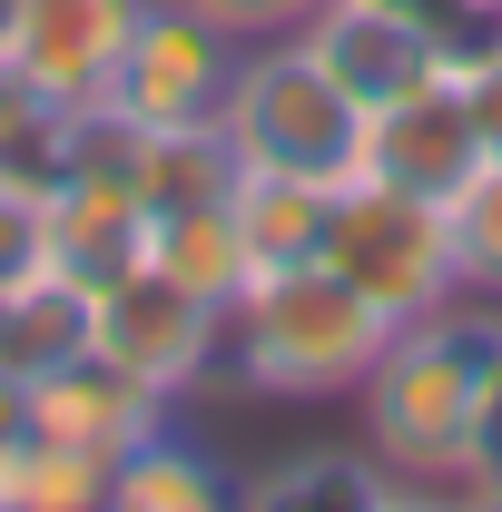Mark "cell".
Returning a JSON list of instances; mask_svg holds the SVG:
<instances>
[{"label": "cell", "mask_w": 502, "mask_h": 512, "mask_svg": "<svg viewBox=\"0 0 502 512\" xmlns=\"http://www.w3.org/2000/svg\"><path fill=\"white\" fill-rule=\"evenodd\" d=\"M188 10H207L227 40H286L315 20V0H188Z\"/></svg>", "instance_id": "20"}, {"label": "cell", "mask_w": 502, "mask_h": 512, "mask_svg": "<svg viewBox=\"0 0 502 512\" xmlns=\"http://www.w3.org/2000/svg\"><path fill=\"white\" fill-rule=\"evenodd\" d=\"M227 217H237V247H247V266H256V276H276V266H306V256H325L335 188H315V178H276V168H237Z\"/></svg>", "instance_id": "13"}, {"label": "cell", "mask_w": 502, "mask_h": 512, "mask_svg": "<svg viewBox=\"0 0 502 512\" xmlns=\"http://www.w3.org/2000/svg\"><path fill=\"white\" fill-rule=\"evenodd\" d=\"M443 227H453V276H463V296H493L502 306V158L483 148L473 158V178L443 197Z\"/></svg>", "instance_id": "18"}, {"label": "cell", "mask_w": 502, "mask_h": 512, "mask_svg": "<svg viewBox=\"0 0 502 512\" xmlns=\"http://www.w3.org/2000/svg\"><path fill=\"white\" fill-rule=\"evenodd\" d=\"M217 503H237V473L207 453V434H178V414L109 463V512H217Z\"/></svg>", "instance_id": "12"}, {"label": "cell", "mask_w": 502, "mask_h": 512, "mask_svg": "<svg viewBox=\"0 0 502 512\" xmlns=\"http://www.w3.org/2000/svg\"><path fill=\"white\" fill-rule=\"evenodd\" d=\"M453 79H463V109H473V128H483V148L502 158V40L453 50Z\"/></svg>", "instance_id": "21"}, {"label": "cell", "mask_w": 502, "mask_h": 512, "mask_svg": "<svg viewBox=\"0 0 502 512\" xmlns=\"http://www.w3.org/2000/svg\"><path fill=\"white\" fill-rule=\"evenodd\" d=\"M168 414H178L168 394H148L138 375H119V365H109V355H89V345L30 375V434H40V444L89 453V463H119V453L148 444Z\"/></svg>", "instance_id": "9"}, {"label": "cell", "mask_w": 502, "mask_h": 512, "mask_svg": "<svg viewBox=\"0 0 502 512\" xmlns=\"http://www.w3.org/2000/svg\"><path fill=\"white\" fill-rule=\"evenodd\" d=\"M50 276V178L0 168V296Z\"/></svg>", "instance_id": "19"}, {"label": "cell", "mask_w": 502, "mask_h": 512, "mask_svg": "<svg viewBox=\"0 0 502 512\" xmlns=\"http://www.w3.org/2000/svg\"><path fill=\"white\" fill-rule=\"evenodd\" d=\"M89 345V296L60 286V276H40V286H20V296H0V375H40V365H60Z\"/></svg>", "instance_id": "16"}, {"label": "cell", "mask_w": 502, "mask_h": 512, "mask_svg": "<svg viewBox=\"0 0 502 512\" xmlns=\"http://www.w3.org/2000/svg\"><path fill=\"white\" fill-rule=\"evenodd\" d=\"M148 0H20V30H10V69L50 99V109H99L109 79H119V50L138 30Z\"/></svg>", "instance_id": "7"}, {"label": "cell", "mask_w": 502, "mask_h": 512, "mask_svg": "<svg viewBox=\"0 0 502 512\" xmlns=\"http://www.w3.org/2000/svg\"><path fill=\"white\" fill-rule=\"evenodd\" d=\"M502 384V306L443 296L434 316L394 325L375 375L355 384V434L384 473L424 493H483V404Z\"/></svg>", "instance_id": "1"}, {"label": "cell", "mask_w": 502, "mask_h": 512, "mask_svg": "<svg viewBox=\"0 0 502 512\" xmlns=\"http://www.w3.org/2000/svg\"><path fill=\"white\" fill-rule=\"evenodd\" d=\"M10 30H20V0H0V60H10Z\"/></svg>", "instance_id": "23"}, {"label": "cell", "mask_w": 502, "mask_h": 512, "mask_svg": "<svg viewBox=\"0 0 502 512\" xmlns=\"http://www.w3.org/2000/svg\"><path fill=\"white\" fill-rule=\"evenodd\" d=\"M315 60L335 69L365 109L384 99H404V89H424L453 50H443V30L414 10V0H315V20L296 30Z\"/></svg>", "instance_id": "8"}, {"label": "cell", "mask_w": 502, "mask_h": 512, "mask_svg": "<svg viewBox=\"0 0 502 512\" xmlns=\"http://www.w3.org/2000/svg\"><path fill=\"white\" fill-rule=\"evenodd\" d=\"M473 158H483V128L463 109L453 60H443L424 89L365 109V178H394V188H414V197H453L473 178Z\"/></svg>", "instance_id": "10"}, {"label": "cell", "mask_w": 502, "mask_h": 512, "mask_svg": "<svg viewBox=\"0 0 502 512\" xmlns=\"http://www.w3.org/2000/svg\"><path fill=\"white\" fill-rule=\"evenodd\" d=\"M394 325L325 266H276L227 306V394L256 404H355V384L375 375Z\"/></svg>", "instance_id": "2"}, {"label": "cell", "mask_w": 502, "mask_h": 512, "mask_svg": "<svg viewBox=\"0 0 502 512\" xmlns=\"http://www.w3.org/2000/svg\"><path fill=\"white\" fill-rule=\"evenodd\" d=\"M325 266H335V276H345L384 325H414V316H434L443 296H463L443 197H414V188H394V178H365V168L335 188Z\"/></svg>", "instance_id": "4"}, {"label": "cell", "mask_w": 502, "mask_h": 512, "mask_svg": "<svg viewBox=\"0 0 502 512\" xmlns=\"http://www.w3.org/2000/svg\"><path fill=\"white\" fill-rule=\"evenodd\" d=\"M148 266H158V276H178V286H188V296H207V306H237V296L256 286V266H247V247H237L227 197H207V207H158Z\"/></svg>", "instance_id": "15"}, {"label": "cell", "mask_w": 502, "mask_h": 512, "mask_svg": "<svg viewBox=\"0 0 502 512\" xmlns=\"http://www.w3.org/2000/svg\"><path fill=\"white\" fill-rule=\"evenodd\" d=\"M237 503H286V512H306V503H345V512H384V503H414L394 473H384L375 453H365V434H345V444H306V453H286V463H266V473H237Z\"/></svg>", "instance_id": "14"}, {"label": "cell", "mask_w": 502, "mask_h": 512, "mask_svg": "<svg viewBox=\"0 0 502 512\" xmlns=\"http://www.w3.org/2000/svg\"><path fill=\"white\" fill-rule=\"evenodd\" d=\"M89 355H109L119 375H138L148 394H168V404L227 394V306H207L178 276L138 266V276H119V286L89 296Z\"/></svg>", "instance_id": "5"}, {"label": "cell", "mask_w": 502, "mask_h": 512, "mask_svg": "<svg viewBox=\"0 0 502 512\" xmlns=\"http://www.w3.org/2000/svg\"><path fill=\"white\" fill-rule=\"evenodd\" d=\"M237 50H247V40H227L207 10H188V0H148L99 109H119L128 128H207L217 109H227Z\"/></svg>", "instance_id": "6"}, {"label": "cell", "mask_w": 502, "mask_h": 512, "mask_svg": "<svg viewBox=\"0 0 502 512\" xmlns=\"http://www.w3.org/2000/svg\"><path fill=\"white\" fill-rule=\"evenodd\" d=\"M99 503H109V463L40 444V434H20L0 453V512H99Z\"/></svg>", "instance_id": "17"}, {"label": "cell", "mask_w": 502, "mask_h": 512, "mask_svg": "<svg viewBox=\"0 0 502 512\" xmlns=\"http://www.w3.org/2000/svg\"><path fill=\"white\" fill-rule=\"evenodd\" d=\"M148 237H158V207L128 188V178H99V168H69L50 178V276L99 296L148 266Z\"/></svg>", "instance_id": "11"}, {"label": "cell", "mask_w": 502, "mask_h": 512, "mask_svg": "<svg viewBox=\"0 0 502 512\" xmlns=\"http://www.w3.org/2000/svg\"><path fill=\"white\" fill-rule=\"evenodd\" d=\"M217 128H227L237 168H276V178H315V188H345L365 168V99L315 60L296 30L237 50Z\"/></svg>", "instance_id": "3"}, {"label": "cell", "mask_w": 502, "mask_h": 512, "mask_svg": "<svg viewBox=\"0 0 502 512\" xmlns=\"http://www.w3.org/2000/svg\"><path fill=\"white\" fill-rule=\"evenodd\" d=\"M20 434H30V384H20V375H0V453L20 444Z\"/></svg>", "instance_id": "22"}]
</instances>
